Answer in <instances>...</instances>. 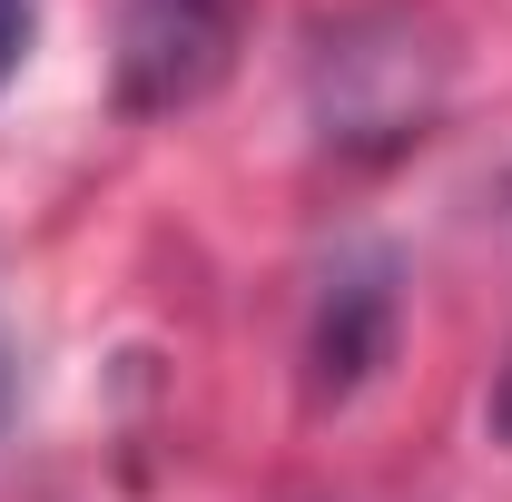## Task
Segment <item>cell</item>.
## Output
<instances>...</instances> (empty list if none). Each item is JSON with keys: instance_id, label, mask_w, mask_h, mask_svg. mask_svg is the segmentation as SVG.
Instances as JSON below:
<instances>
[{"instance_id": "obj_1", "label": "cell", "mask_w": 512, "mask_h": 502, "mask_svg": "<svg viewBox=\"0 0 512 502\" xmlns=\"http://www.w3.org/2000/svg\"><path fill=\"white\" fill-rule=\"evenodd\" d=\"M306 89H316L325 148H345V158H394V148L424 138L434 99H444V69H434V50L414 40V20L365 10V20L325 30L316 79H306Z\"/></svg>"}, {"instance_id": "obj_2", "label": "cell", "mask_w": 512, "mask_h": 502, "mask_svg": "<svg viewBox=\"0 0 512 502\" xmlns=\"http://www.w3.org/2000/svg\"><path fill=\"white\" fill-rule=\"evenodd\" d=\"M227 0H128L119 30V99L128 109H188L197 89L227 69Z\"/></svg>"}, {"instance_id": "obj_3", "label": "cell", "mask_w": 512, "mask_h": 502, "mask_svg": "<svg viewBox=\"0 0 512 502\" xmlns=\"http://www.w3.org/2000/svg\"><path fill=\"white\" fill-rule=\"evenodd\" d=\"M384 345H394V256L365 247V256H345V266L325 276V296H316V335H306L316 394L345 404V394L384 365Z\"/></svg>"}, {"instance_id": "obj_4", "label": "cell", "mask_w": 512, "mask_h": 502, "mask_svg": "<svg viewBox=\"0 0 512 502\" xmlns=\"http://www.w3.org/2000/svg\"><path fill=\"white\" fill-rule=\"evenodd\" d=\"M20 50H30V0H0V79L20 69Z\"/></svg>"}, {"instance_id": "obj_5", "label": "cell", "mask_w": 512, "mask_h": 502, "mask_svg": "<svg viewBox=\"0 0 512 502\" xmlns=\"http://www.w3.org/2000/svg\"><path fill=\"white\" fill-rule=\"evenodd\" d=\"M493 424H503V434H512V375H503V404H493Z\"/></svg>"}, {"instance_id": "obj_6", "label": "cell", "mask_w": 512, "mask_h": 502, "mask_svg": "<svg viewBox=\"0 0 512 502\" xmlns=\"http://www.w3.org/2000/svg\"><path fill=\"white\" fill-rule=\"evenodd\" d=\"M0 414H10V345H0Z\"/></svg>"}]
</instances>
